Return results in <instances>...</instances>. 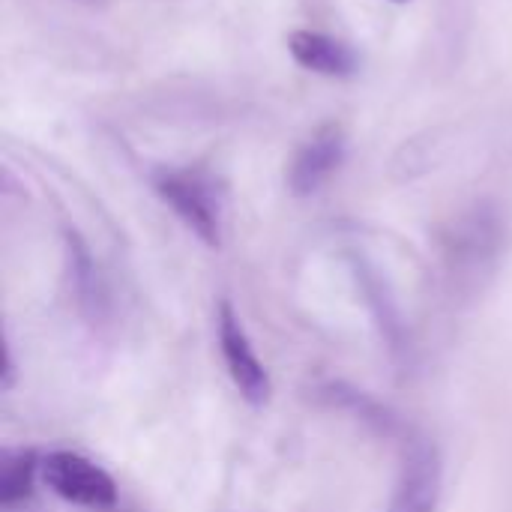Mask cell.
<instances>
[{
  "mask_svg": "<svg viewBox=\"0 0 512 512\" xmlns=\"http://www.w3.org/2000/svg\"><path fill=\"white\" fill-rule=\"evenodd\" d=\"M36 471H42V462H36V456L30 450L6 456L3 471H0V504L15 507L24 498H30L33 483H36Z\"/></svg>",
  "mask_w": 512,
  "mask_h": 512,
  "instance_id": "obj_7",
  "label": "cell"
},
{
  "mask_svg": "<svg viewBox=\"0 0 512 512\" xmlns=\"http://www.w3.org/2000/svg\"><path fill=\"white\" fill-rule=\"evenodd\" d=\"M165 204L207 243L219 246L222 237V195L204 171H168L156 180Z\"/></svg>",
  "mask_w": 512,
  "mask_h": 512,
  "instance_id": "obj_1",
  "label": "cell"
},
{
  "mask_svg": "<svg viewBox=\"0 0 512 512\" xmlns=\"http://www.w3.org/2000/svg\"><path fill=\"white\" fill-rule=\"evenodd\" d=\"M216 336H219V354H222V363L234 381V387L240 390V396L249 402V405H264L273 393V384H270V372L267 366L261 363V357L255 354V345L249 342V333L240 321V315L234 312L231 303H222L219 306V315H216Z\"/></svg>",
  "mask_w": 512,
  "mask_h": 512,
  "instance_id": "obj_3",
  "label": "cell"
},
{
  "mask_svg": "<svg viewBox=\"0 0 512 512\" xmlns=\"http://www.w3.org/2000/svg\"><path fill=\"white\" fill-rule=\"evenodd\" d=\"M393 3H405V0H393Z\"/></svg>",
  "mask_w": 512,
  "mask_h": 512,
  "instance_id": "obj_8",
  "label": "cell"
},
{
  "mask_svg": "<svg viewBox=\"0 0 512 512\" xmlns=\"http://www.w3.org/2000/svg\"><path fill=\"white\" fill-rule=\"evenodd\" d=\"M444 492L441 453L429 441H414L402 459L387 512H438Z\"/></svg>",
  "mask_w": 512,
  "mask_h": 512,
  "instance_id": "obj_4",
  "label": "cell"
},
{
  "mask_svg": "<svg viewBox=\"0 0 512 512\" xmlns=\"http://www.w3.org/2000/svg\"><path fill=\"white\" fill-rule=\"evenodd\" d=\"M345 159V135L339 126H321L294 156L288 168V186L294 195H315L342 165Z\"/></svg>",
  "mask_w": 512,
  "mask_h": 512,
  "instance_id": "obj_5",
  "label": "cell"
},
{
  "mask_svg": "<svg viewBox=\"0 0 512 512\" xmlns=\"http://www.w3.org/2000/svg\"><path fill=\"white\" fill-rule=\"evenodd\" d=\"M39 474L57 498L75 507L108 510L117 504V483L111 480V474L102 471L96 462L84 459L81 453H69V450L48 453L42 459Z\"/></svg>",
  "mask_w": 512,
  "mask_h": 512,
  "instance_id": "obj_2",
  "label": "cell"
},
{
  "mask_svg": "<svg viewBox=\"0 0 512 512\" xmlns=\"http://www.w3.org/2000/svg\"><path fill=\"white\" fill-rule=\"evenodd\" d=\"M288 51L303 69L327 78H348L357 72V54L351 45L318 30H294L288 36Z\"/></svg>",
  "mask_w": 512,
  "mask_h": 512,
  "instance_id": "obj_6",
  "label": "cell"
}]
</instances>
